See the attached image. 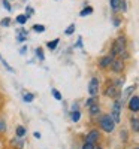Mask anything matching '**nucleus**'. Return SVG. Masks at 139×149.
Returning <instances> with one entry per match:
<instances>
[{
  "label": "nucleus",
  "instance_id": "obj_1",
  "mask_svg": "<svg viewBox=\"0 0 139 149\" xmlns=\"http://www.w3.org/2000/svg\"><path fill=\"white\" fill-rule=\"evenodd\" d=\"M126 51H127V37H126L124 34H121L112 42L109 54L114 55V57H121Z\"/></svg>",
  "mask_w": 139,
  "mask_h": 149
},
{
  "label": "nucleus",
  "instance_id": "obj_2",
  "mask_svg": "<svg viewBox=\"0 0 139 149\" xmlns=\"http://www.w3.org/2000/svg\"><path fill=\"white\" fill-rule=\"evenodd\" d=\"M115 125L117 124L114 122L112 116L109 113H100L97 116V127L105 131V133H112L114 130H115Z\"/></svg>",
  "mask_w": 139,
  "mask_h": 149
},
{
  "label": "nucleus",
  "instance_id": "obj_3",
  "mask_svg": "<svg viewBox=\"0 0 139 149\" xmlns=\"http://www.w3.org/2000/svg\"><path fill=\"white\" fill-rule=\"evenodd\" d=\"M103 95L108 97V98H112V100H115V98H121V90L118 88V86H115L112 84V81L105 85V88H103Z\"/></svg>",
  "mask_w": 139,
  "mask_h": 149
},
{
  "label": "nucleus",
  "instance_id": "obj_4",
  "mask_svg": "<svg viewBox=\"0 0 139 149\" xmlns=\"http://www.w3.org/2000/svg\"><path fill=\"white\" fill-rule=\"evenodd\" d=\"M121 107H123V102H121V98H115L112 103V109H111V116L114 119V122L115 124H120L121 121Z\"/></svg>",
  "mask_w": 139,
  "mask_h": 149
},
{
  "label": "nucleus",
  "instance_id": "obj_5",
  "mask_svg": "<svg viewBox=\"0 0 139 149\" xmlns=\"http://www.w3.org/2000/svg\"><path fill=\"white\" fill-rule=\"evenodd\" d=\"M124 69H126V61L121 60L120 57H114L112 63H111V66H109V70H111L114 74H121V73L124 72Z\"/></svg>",
  "mask_w": 139,
  "mask_h": 149
},
{
  "label": "nucleus",
  "instance_id": "obj_6",
  "mask_svg": "<svg viewBox=\"0 0 139 149\" xmlns=\"http://www.w3.org/2000/svg\"><path fill=\"white\" fill-rule=\"evenodd\" d=\"M100 139H102V136H100V131L97 128L90 130L85 136V142H90V143H94V145H97L100 142Z\"/></svg>",
  "mask_w": 139,
  "mask_h": 149
},
{
  "label": "nucleus",
  "instance_id": "obj_7",
  "mask_svg": "<svg viewBox=\"0 0 139 149\" xmlns=\"http://www.w3.org/2000/svg\"><path fill=\"white\" fill-rule=\"evenodd\" d=\"M112 60H114V55H111V54H106V55H103V57H100L99 58V69L100 70H108L109 69V66H111V63H112Z\"/></svg>",
  "mask_w": 139,
  "mask_h": 149
},
{
  "label": "nucleus",
  "instance_id": "obj_8",
  "mask_svg": "<svg viewBox=\"0 0 139 149\" xmlns=\"http://www.w3.org/2000/svg\"><path fill=\"white\" fill-rule=\"evenodd\" d=\"M127 109L132 113H139V95H132L127 100Z\"/></svg>",
  "mask_w": 139,
  "mask_h": 149
},
{
  "label": "nucleus",
  "instance_id": "obj_9",
  "mask_svg": "<svg viewBox=\"0 0 139 149\" xmlns=\"http://www.w3.org/2000/svg\"><path fill=\"white\" fill-rule=\"evenodd\" d=\"M100 90V81L94 76L90 79V84H88V94L90 95H97Z\"/></svg>",
  "mask_w": 139,
  "mask_h": 149
},
{
  "label": "nucleus",
  "instance_id": "obj_10",
  "mask_svg": "<svg viewBox=\"0 0 139 149\" xmlns=\"http://www.w3.org/2000/svg\"><path fill=\"white\" fill-rule=\"evenodd\" d=\"M88 113H90V116H93V118L94 116H99L100 113H102V107H100L99 102H96V103L88 106Z\"/></svg>",
  "mask_w": 139,
  "mask_h": 149
},
{
  "label": "nucleus",
  "instance_id": "obj_11",
  "mask_svg": "<svg viewBox=\"0 0 139 149\" xmlns=\"http://www.w3.org/2000/svg\"><path fill=\"white\" fill-rule=\"evenodd\" d=\"M130 128H132V131L133 133H139V116L135 113V115H132L130 116Z\"/></svg>",
  "mask_w": 139,
  "mask_h": 149
},
{
  "label": "nucleus",
  "instance_id": "obj_12",
  "mask_svg": "<svg viewBox=\"0 0 139 149\" xmlns=\"http://www.w3.org/2000/svg\"><path fill=\"white\" fill-rule=\"evenodd\" d=\"M136 90V85H132V86H129V88H126V91L124 93H121V102L123 103H126L129 100V98L132 97V93Z\"/></svg>",
  "mask_w": 139,
  "mask_h": 149
},
{
  "label": "nucleus",
  "instance_id": "obj_13",
  "mask_svg": "<svg viewBox=\"0 0 139 149\" xmlns=\"http://www.w3.org/2000/svg\"><path fill=\"white\" fill-rule=\"evenodd\" d=\"M120 3H121V0H109V6H111V10L114 14L120 12Z\"/></svg>",
  "mask_w": 139,
  "mask_h": 149
},
{
  "label": "nucleus",
  "instance_id": "obj_14",
  "mask_svg": "<svg viewBox=\"0 0 139 149\" xmlns=\"http://www.w3.org/2000/svg\"><path fill=\"white\" fill-rule=\"evenodd\" d=\"M20 139H21V137H15V139H12V140H11V145H12V146H15L17 149H22V148H24V142H22V140H20Z\"/></svg>",
  "mask_w": 139,
  "mask_h": 149
},
{
  "label": "nucleus",
  "instance_id": "obj_15",
  "mask_svg": "<svg viewBox=\"0 0 139 149\" xmlns=\"http://www.w3.org/2000/svg\"><path fill=\"white\" fill-rule=\"evenodd\" d=\"M58 43H60V39L57 37V39H54V40H49V42H46V48L53 51V49H55V48H57V45H58Z\"/></svg>",
  "mask_w": 139,
  "mask_h": 149
},
{
  "label": "nucleus",
  "instance_id": "obj_16",
  "mask_svg": "<svg viewBox=\"0 0 139 149\" xmlns=\"http://www.w3.org/2000/svg\"><path fill=\"white\" fill-rule=\"evenodd\" d=\"M15 133H17V137H24V136H26V133H27V130H26V127L18 125L17 130H15Z\"/></svg>",
  "mask_w": 139,
  "mask_h": 149
},
{
  "label": "nucleus",
  "instance_id": "obj_17",
  "mask_svg": "<svg viewBox=\"0 0 139 149\" xmlns=\"http://www.w3.org/2000/svg\"><path fill=\"white\" fill-rule=\"evenodd\" d=\"M70 118H72L73 122H78L79 118H81V112H79L78 109H77V110H72V112H70Z\"/></svg>",
  "mask_w": 139,
  "mask_h": 149
},
{
  "label": "nucleus",
  "instance_id": "obj_18",
  "mask_svg": "<svg viewBox=\"0 0 139 149\" xmlns=\"http://www.w3.org/2000/svg\"><path fill=\"white\" fill-rule=\"evenodd\" d=\"M91 14H93V8L91 6H87V8H84L79 12V17H87V15H91Z\"/></svg>",
  "mask_w": 139,
  "mask_h": 149
},
{
  "label": "nucleus",
  "instance_id": "obj_19",
  "mask_svg": "<svg viewBox=\"0 0 139 149\" xmlns=\"http://www.w3.org/2000/svg\"><path fill=\"white\" fill-rule=\"evenodd\" d=\"M33 31H36V33H44V31H45V26L34 24V26H33Z\"/></svg>",
  "mask_w": 139,
  "mask_h": 149
},
{
  "label": "nucleus",
  "instance_id": "obj_20",
  "mask_svg": "<svg viewBox=\"0 0 139 149\" xmlns=\"http://www.w3.org/2000/svg\"><path fill=\"white\" fill-rule=\"evenodd\" d=\"M27 18H29L27 15H18L17 17V22L18 24H26L27 22Z\"/></svg>",
  "mask_w": 139,
  "mask_h": 149
},
{
  "label": "nucleus",
  "instance_id": "obj_21",
  "mask_svg": "<svg viewBox=\"0 0 139 149\" xmlns=\"http://www.w3.org/2000/svg\"><path fill=\"white\" fill-rule=\"evenodd\" d=\"M112 84L115 85V86H118V88H121V85L124 84V78H117V79H114Z\"/></svg>",
  "mask_w": 139,
  "mask_h": 149
},
{
  "label": "nucleus",
  "instance_id": "obj_22",
  "mask_svg": "<svg viewBox=\"0 0 139 149\" xmlns=\"http://www.w3.org/2000/svg\"><path fill=\"white\" fill-rule=\"evenodd\" d=\"M6 131V122L3 118H0V134H3Z\"/></svg>",
  "mask_w": 139,
  "mask_h": 149
},
{
  "label": "nucleus",
  "instance_id": "obj_23",
  "mask_svg": "<svg viewBox=\"0 0 139 149\" xmlns=\"http://www.w3.org/2000/svg\"><path fill=\"white\" fill-rule=\"evenodd\" d=\"M94 143H90V142H84L82 143V146H81V149H94Z\"/></svg>",
  "mask_w": 139,
  "mask_h": 149
},
{
  "label": "nucleus",
  "instance_id": "obj_24",
  "mask_svg": "<svg viewBox=\"0 0 139 149\" xmlns=\"http://www.w3.org/2000/svg\"><path fill=\"white\" fill-rule=\"evenodd\" d=\"M36 55H37V58H39V60H44V58H45L44 49H42V48H36Z\"/></svg>",
  "mask_w": 139,
  "mask_h": 149
},
{
  "label": "nucleus",
  "instance_id": "obj_25",
  "mask_svg": "<svg viewBox=\"0 0 139 149\" xmlns=\"http://www.w3.org/2000/svg\"><path fill=\"white\" fill-rule=\"evenodd\" d=\"M127 10V2L126 0H121V3H120V12H126Z\"/></svg>",
  "mask_w": 139,
  "mask_h": 149
},
{
  "label": "nucleus",
  "instance_id": "obj_26",
  "mask_svg": "<svg viewBox=\"0 0 139 149\" xmlns=\"http://www.w3.org/2000/svg\"><path fill=\"white\" fill-rule=\"evenodd\" d=\"M73 31H75V24H70V26L66 29V31H65V33H66L67 36H70V34H73Z\"/></svg>",
  "mask_w": 139,
  "mask_h": 149
},
{
  "label": "nucleus",
  "instance_id": "obj_27",
  "mask_svg": "<svg viewBox=\"0 0 139 149\" xmlns=\"http://www.w3.org/2000/svg\"><path fill=\"white\" fill-rule=\"evenodd\" d=\"M33 98H34V95H33V94H24L22 100H24V102H27V103H30V102L33 100Z\"/></svg>",
  "mask_w": 139,
  "mask_h": 149
},
{
  "label": "nucleus",
  "instance_id": "obj_28",
  "mask_svg": "<svg viewBox=\"0 0 139 149\" xmlns=\"http://www.w3.org/2000/svg\"><path fill=\"white\" fill-rule=\"evenodd\" d=\"M0 26H3V27H9L11 26V18H3L2 22H0Z\"/></svg>",
  "mask_w": 139,
  "mask_h": 149
},
{
  "label": "nucleus",
  "instance_id": "obj_29",
  "mask_svg": "<svg viewBox=\"0 0 139 149\" xmlns=\"http://www.w3.org/2000/svg\"><path fill=\"white\" fill-rule=\"evenodd\" d=\"M53 95H54V98H55V100H61V94L58 93V90H53Z\"/></svg>",
  "mask_w": 139,
  "mask_h": 149
},
{
  "label": "nucleus",
  "instance_id": "obj_30",
  "mask_svg": "<svg viewBox=\"0 0 139 149\" xmlns=\"http://www.w3.org/2000/svg\"><path fill=\"white\" fill-rule=\"evenodd\" d=\"M3 6L6 8V10H12V6H11V3H9V0H3Z\"/></svg>",
  "mask_w": 139,
  "mask_h": 149
},
{
  "label": "nucleus",
  "instance_id": "obj_31",
  "mask_svg": "<svg viewBox=\"0 0 139 149\" xmlns=\"http://www.w3.org/2000/svg\"><path fill=\"white\" fill-rule=\"evenodd\" d=\"M120 24H121V19L115 17V18H114V26H115V27H118V26H120Z\"/></svg>",
  "mask_w": 139,
  "mask_h": 149
},
{
  "label": "nucleus",
  "instance_id": "obj_32",
  "mask_svg": "<svg viewBox=\"0 0 139 149\" xmlns=\"http://www.w3.org/2000/svg\"><path fill=\"white\" fill-rule=\"evenodd\" d=\"M26 10H27V14H26L27 17H30V15L33 14V8H30V6H27V8H26Z\"/></svg>",
  "mask_w": 139,
  "mask_h": 149
},
{
  "label": "nucleus",
  "instance_id": "obj_33",
  "mask_svg": "<svg viewBox=\"0 0 139 149\" xmlns=\"http://www.w3.org/2000/svg\"><path fill=\"white\" fill-rule=\"evenodd\" d=\"M121 137L124 139V142L127 140V134H126V131H121Z\"/></svg>",
  "mask_w": 139,
  "mask_h": 149
},
{
  "label": "nucleus",
  "instance_id": "obj_34",
  "mask_svg": "<svg viewBox=\"0 0 139 149\" xmlns=\"http://www.w3.org/2000/svg\"><path fill=\"white\" fill-rule=\"evenodd\" d=\"M77 46H82V39H81V37L78 39V43H77Z\"/></svg>",
  "mask_w": 139,
  "mask_h": 149
},
{
  "label": "nucleus",
  "instance_id": "obj_35",
  "mask_svg": "<svg viewBox=\"0 0 139 149\" xmlns=\"http://www.w3.org/2000/svg\"><path fill=\"white\" fill-rule=\"evenodd\" d=\"M94 149H103V148H102V146H99V145H96V146H94Z\"/></svg>",
  "mask_w": 139,
  "mask_h": 149
},
{
  "label": "nucleus",
  "instance_id": "obj_36",
  "mask_svg": "<svg viewBox=\"0 0 139 149\" xmlns=\"http://www.w3.org/2000/svg\"><path fill=\"white\" fill-rule=\"evenodd\" d=\"M133 149H139V146H133Z\"/></svg>",
  "mask_w": 139,
  "mask_h": 149
},
{
  "label": "nucleus",
  "instance_id": "obj_37",
  "mask_svg": "<svg viewBox=\"0 0 139 149\" xmlns=\"http://www.w3.org/2000/svg\"><path fill=\"white\" fill-rule=\"evenodd\" d=\"M11 2H12V0H11Z\"/></svg>",
  "mask_w": 139,
  "mask_h": 149
}]
</instances>
